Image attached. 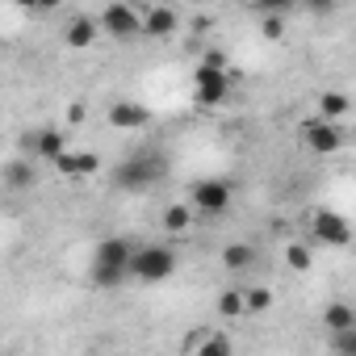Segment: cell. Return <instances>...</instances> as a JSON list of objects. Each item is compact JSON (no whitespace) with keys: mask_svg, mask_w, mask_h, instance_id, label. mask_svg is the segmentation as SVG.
I'll return each instance as SVG.
<instances>
[{"mask_svg":"<svg viewBox=\"0 0 356 356\" xmlns=\"http://www.w3.org/2000/svg\"><path fill=\"white\" fill-rule=\"evenodd\" d=\"M143 30H147L151 38H168V34L176 30V13H172V9H163V5H159V9H151V13L143 17Z\"/></svg>","mask_w":356,"mask_h":356,"instance_id":"5bb4252c","label":"cell"},{"mask_svg":"<svg viewBox=\"0 0 356 356\" xmlns=\"http://www.w3.org/2000/svg\"><path fill=\"white\" fill-rule=\"evenodd\" d=\"M323 323H327V331H343V327H356V310H352L348 302H331V306L323 310Z\"/></svg>","mask_w":356,"mask_h":356,"instance_id":"2e32d148","label":"cell"},{"mask_svg":"<svg viewBox=\"0 0 356 356\" xmlns=\"http://www.w3.org/2000/svg\"><path fill=\"white\" fill-rule=\"evenodd\" d=\"M147 109L143 105H134V101H118V105H109V126L113 130H138V126H147Z\"/></svg>","mask_w":356,"mask_h":356,"instance_id":"9c48e42d","label":"cell"},{"mask_svg":"<svg viewBox=\"0 0 356 356\" xmlns=\"http://www.w3.org/2000/svg\"><path fill=\"white\" fill-rule=\"evenodd\" d=\"M63 0H38V13H51V9H59Z\"/></svg>","mask_w":356,"mask_h":356,"instance_id":"f1b7e54d","label":"cell"},{"mask_svg":"<svg viewBox=\"0 0 356 356\" xmlns=\"http://www.w3.org/2000/svg\"><path fill=\"white\" fill-rule=\"evenodd\" d=\"M231 352V339L227 335H210V339H202V356H227Z\"/></svg>","mask_w":356,"mask_h":356,"instance_id":"d4e9b609","label":"cell"},{"mask_svg":"<svg viewBox=\"0 0 356 356\" xmlns=\"http://www.w3.org/2000/svg\"><path fill=\"white\" fill-rule=\"evenodd\" d=\"M231 197H235V189L227 181H214V176L193 181V189H189V202H193L197 214H227L231 210Z\"/></svg>","mask_w":356,"mask_h":356,"instance_id":"277c9868","label":"cell"},{"mask_svg":"<svg viewBox=\"0 0 356 356\" xmlns=\"http://www.w3.org/2000/svg\"><path fill=\"white\" fill-rule=\"evenodd\" d=\"M168 176V163L159 159V155H130V159H122L118 168H113V189H126V193H143V189H151V185H159Z\"/></svg>","mask_w":356,"mask_h":356,"instance_id":"6da1fadb","label":"cell"},{"mask_svg":"<svg viewBox=\"0 0 356 356\" xmlns=\"http://www.w3.org/2000/svg\"><path fill=\"white\" fill-rule=\"evenodd\" d=\"M130 256H134V248L113 235V239H101V243H97V256H92V260H101V264H126V268H130Z\"/></svg>","mask_w":356,"mask_h":356,"instance_id":"7c38bea8","label":"cell"},{"mask_svg":"<svg viewBox=\"0 0 356 356\" xmlns=\"http://www.w3.org/2000/svg\"><path fill=\"white\" fill-rule=\"evenodd\" d=\"M302 9H306V13H314V17H327V13H335V9H339V0H302Z\"/></svg>","mask_w":356,"mask_h":356,"instance_id":"4316f807","label":"cell"},{"mask_svg":"<svg viewBox=\"0 0 356 356\" xmlns=\"http://www.w3.org/2000/svg\"><path fill=\"white\" fill-rule=\"evenodd\" d=\"M101 30L113 34V38H134L143 30V17L130 9V5H105L101 9Z\"/></svg>","mask_w":356,"mask_h":356,"instance_id":"8992f818","label":"cell"},{"mask_svg":"<svg viewBox=\"0 0 356 356\" xmlns=\"http://www.w3.org/2000/svg\"><path fill=\"white\" fill-rule=\"evenodd\" d=\"M206 63H210V67H227V55H222V51H206Z\"/></svg>","mask_w":356,"mask_h":356,"instance_id":"83f0119b","label":"cell"},{"mask_svg":"<svg viewBox=\"0 0 356 356\" xmlns=\"http://www.w3.org/2000/svg\"><path fill=\"white\" fill-rule=\"evenodd\" d=\"M5 185L9 189H34V163H26V159L9 163L5 168Z\"/></svg>","mask_w":356,"mask_h":356,"instance_id":"d6986e66","label":"cell"},{"mask_svg":"<svg viewBox=\"0 0 356 356\" xmlns=\"http://www.w3.org/2000/svg\"><path fill=\"white\" fill-rule=\"evenodd\" d=\"M55 168H59L63 176H92V172L101 168V159H97L92 151H63V155L55 159Z\"/></svg>","mask_w":356,"mask_h":356,"instance_id":"8fae6325","label":"cell"},{"mask_svg":"<svg viewBox=\"0 0 356 356\" xmlns=\"http://www.w3.org/2000/svg\"><path fill=\"white\" fill-rule=\"evenodd\" d=\"M17 5H22V9H38V0H17Z\"/></svg>","mask_w":356,"mask_h":356,"instance_id":"f546056e","label":"cell"},{"mask_svg":"<svg viewBox=\"0 0 356 356\" xmlns=\"http://www.w3.org/2000/svg\"><path fill=\"white\" fill-rule=\"evenodd\" d=\"M260 34H264L268 42H277V38L285 34V13H264V22H260Z\"/></svg>","mask_w":356,"mask_h":356,"instance_id":"44dd1931","label":"cell"},{"mask_svg":"<svg viewBox=\"0 0 356 356\" xmlns=\"http://www.w3.org/2000/svg\"><path fill=\"white\" fill-rule=\"evenodd\" d=\"M331 348H335V352H356V327L331 331Z\"/></svg>","mask_w":356,"mask_h":356,"instance_id":"7402d4cb","label":"cell"},{"mask_svg":"<svg viewBox=\"0 0 356 356\" xmlns=\"http://www.w3.org/2000/svg\"><path fill=\"white\" fill-rule=\"evenodd\" d=\"M193 5H206V0H193Z\"/></svg>","mask_w":356,"mask_h":356,"instance_id":"4dcf8cb0","label":"cell"},{"mask_svg":"<svg viewBox=\"0 0 356 356\" xmlns=\"http://www.w3.org/2000/svg\"><path fill=\"white\" fill-rule=\"evenodd\" d=\"M172 273H176V252H168V248H159V243L134 248V256H130V277H134V281L155 285V281H168Z\"/></svg>","mask_w":356,"mask_h":356,"instance_id":"7a4b0ae2","label":"cell"},{"mask_svg":"<svg viewBox=\"0 0 356 356\" xmlns=\"http://www.w3.org/2000/svg\"><path fill=\"white\" fill-rule=\"evenodd\" d=\"M248 310V289H222L218 293V314L222 318H239Z\"/></svg>","mask_w":356,"mask_h":356,"instance_id":"ac0fdd59","label":"cell"},{"mask_svg":"<svg viewBox=\"0 0 356 356\" xmlns=\"http://www.w3.org/2000/svg\"><path fill=\"white\" fill-rule=\"evenodd\" d=\"M97 34H101V17H84V13H76V17L63 26V42H67V51H88V47L97 42Z\"/></svg>","mask_w":356,"mask_h":356,"instance_id":"52a82bcc","label":"cell"},{"mask_svg":"<svg viewBox=\"0 0 356 356\" xmlns=\"http://www.w3.org/2000/svg\"><path fill=\"white\" fill-rule=\"evenodd\" d=\"M302 143H306V151H314V155H335V151L343 147V130H339L331 118L314 113V118L302 122Z\"/></svg>","mask_w":356,"mask_h":356,"instance_id":"3957f363","label":"cell"},{"mask_svg":"<svg viewBox=\"0 0 356 356\" xmlns=\"http://www.w3.org/2000/svg\"><path fill=\"white\" fill-rule=\"evenodd\" d=\"M222 264H227L231 273H243V268L256 264V248H252V243H227V248H222Z\"/></svg>","mask_w":356,"mask_h":356,"instance_id":"9a60e30c","label":"cell"},{"mask_svg":"<svg viewBox=\"0 0 356 356\" xmlns=\"http://www.w3.org/2000/svg\"><path fill=\"white\" fill-rule=\"evenodd\" d=\"M348 109H352V101H348L343 92H323V97H318V113L331 118V122H339Z\"/></svg>","mask_w":356,"mask_h":356,"instance_id":"ffe728a7","label":"cell"},{"mask_svg":"<svg viewBox=\"0 0 356 356\" xmlns=\"http://www.w3.org/2000/svg\"><path fill=\"white\" fill-rule=\"evenodd\" d=\"M314 235H318L323 243H331V248H348V243H352V227H348L335 210H318V214H314Z\"/></svg>","mask_w":356,"mask_h":356,"instance_id":"ba28073f","label":"cell"},{"mask_svg":"<svg viewBox=\"0 0 356 356\" xmlns=\"http://www.w3.org/2000/svg\"><path fill=\"white\" fill-rule=\"evenodd\" d=\"M285 260H289V268H302V273L310 268V252H306L302 243H289V248H285Z\"/></svg>","mask_w":356,"mask_h":356,"instance_id":"603a6c76","label":"cell"},{"mask_svg":"<svg viewBox=\"0 0 356 356\" xmlns=\"http://www.w3.org/2000/svg\"><path fill=\"white\" fill-rule=\"evenodd\" d=\"M252 5H256L260 13H289L293 5H302V0H252Z\"/></svg>","mask_w":356,"mask_h":356,"instance_id":"484cf974","label":"cell"},{"mask_svg":"<svg viewBox=\"0 0 356 356\" xmlns=\"http://www.w3.org/2000/svg\"><path fill=\"white\" fill-rule=\"evenodd\" d=\"M189 227H193V202H189V206H168V210H163V231L181 235V231H189Z\"/></svg>","mask_w":356,"mask_h":356,"instance_id":"e0dca14e","label":"cell"},{"mask_svg":"<svg viewBox=\"0 0 356 356\" xmlns=\"http://www.w3.org/2000/svg\"><path fill=\"white\" fill-rule=\"evenodd\" d=\"M268 306H273V289H248V310L252 314H260Z\"/></svg>","mask_w":356,"mask_h":356,"instance_id":"cb8c5ba5","label":"cell"},{"mask_svg":"<svg viewBox=\"0 0 356 356\" xmlns=\"http://www.w3.org/2000/svg\"><path fill=\"white\" fill-rule=\"evenodd\" d=\"M92 281H97V289H118L122 281H130V268L126 264H101V260H92Z\"/></svg>","mask_w":356,"mask_h":356,"instance_id":"4fadbf2b","label":"cell"},{"mask_svg":"<svg viewBox=\"0 0 356 356\" xmlns=\"http://www.w3.org/2000/svg\"><path fill=\"white\" fill-rule=\"evenodd\" d=\"M30 147H34V159H51V163L67 151V143H63V134H59L55 126H42V130L30 138Z\"/></svg>","mask_w":356,"mask_h":356,"instance_id":"30bf717a","label":"cell"},{"mask_svg":"<svg viewBox=\"0 0 356 356\" xmlns=\"http://www.w3.org/2000/svg\"><path fill=\"white\" fill-rule=\"evenodd\" d=\"M193 92H197L202 105H222V101L231 97V76H227V67L202 63V67L193 72Z\"/></svg>","mask_w":356,"mask_h":356,"instance_id":"5b68a950","label":"cell"}]
</instances>
